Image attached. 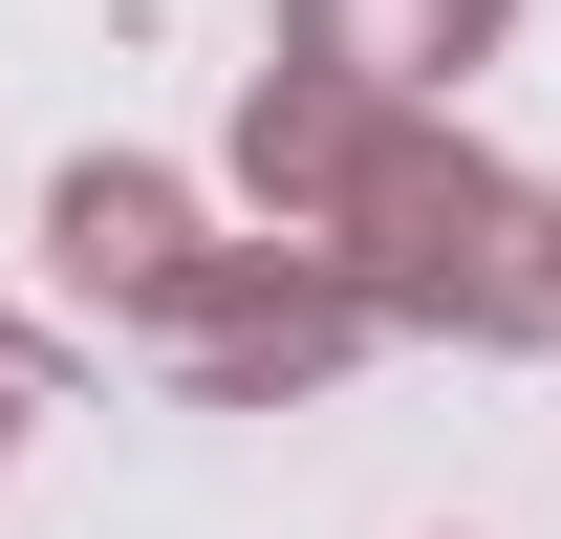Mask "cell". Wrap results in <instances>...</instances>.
<instances>
[]
</instances>
